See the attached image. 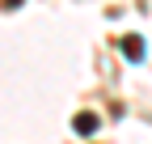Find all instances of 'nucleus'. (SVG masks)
<instances>
[{"label": "nucleus", "instance_id": "obj_1", "mask_svg": "<svg viewBox=\"0 0 152 144\" xmlns=\"http://www.w3.org/2000/svg\"><path fill=\"white\" fill-rule=\"evenodd\" d=\"M123 55H127V60H135V64L144 60V43L135 38V34H131V38H123Z\"/></svg>", "mask_w": 152, "mask_h": 144}, {"label": "nucleus", "instance_id": "obj_2", "mask_svg": "<svg viewBox=\"0 0 152 144\" xmlns=\"http://www.w3.org/2000/svg\"><path fill=\"white\" fill-rule=\"evenodd\" d=\"M93 127H97V119H93V115H76V132H80V136H89Z\"/></svg>", "mask_w": 152, "mask_h": 144}]
</instances>
